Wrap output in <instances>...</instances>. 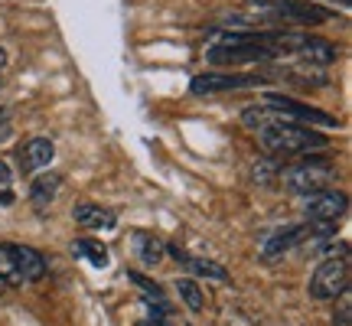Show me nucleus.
<instances>
[{"label": "nucleus", "instance_id": "nucleus-1", "mask_svg": "<svg viewBox=\"0 0 352 326\" xmlns=\"http://www.w3.org/2000/svg\"><path fill=\"white\" fill-rule=\"evenodd\" d=\"M261 144L267 153H284V157H294V153H310V151H327L329 138L320 134L314 127L294 124V121H284V124H274L261 131Z\"/></svg>", "mask_w": 352, "mask_h": 326}, {"label": "nucleus", "instance_id": "nucleus-2", "mask_svg": "<svg viewBox=\"0 0 352 326\" xmlns=\"http://www.w3.org/2000/svg\"><path fill=\"white\" fill-rule=\"evenodd\" d=\"M248 7L264 13L267 23H297V26H320L333 20V10L303 3V0H248Z\"/></svg>", "mask_w": 352, "mask_h": 326}, {"label": "nucleus", "instance_id": "nucleus-3", "mask_svg": "<svg viewBox=\"0 0 352 326\" xmlns=\"http://www.w3.org/2000/svg\"><path fill=\"white\" fill-rule=\"evenodd\" d=\"M333 163L327 160H303V163H294V166H284L280 170V180L290 193H300V196H310V193H320V189L329 186L333 180Z\"/></svg>", "mask_w": 352, "mask_h": 326}, {"label": "nucleus", "instance_id": "nucleus-4", "mask_svg": "<svg viewBox=\"0 0 352 326\" xmlns=\"http://www.w3.org/2000/svg\"><path fill=\"white\" fill-rule=\"evenodd\" d=\"M310 297L314 301H336L349 290V261L346 258H327L310 277Z\"/></svg>", "mask_w": 352, "mask_h": 326}, {"label": "nucleus", "instance_id": "nucleus-5", "mask_svg": "<svg viewBox=\"0 0 352 326\" xmlns=\"http://www.w3.org/2000/svg\"><path fill=\"white\" fill-rule=\"evenodd\" d=\"M303 213L310 222H340L342 215L349 213V196L340 193V189H320V193H310L303 196Z\"/></svg>", "mask_w": 352, "mask_h": 326}, {"label": "nucleus", "instance_id": "nucleus-6", "mask_svg": "<svg viewBox=\"0 0 352 326\" xmlns=\"http://www.w3.org/2000/svg\"><path fill=\"white\" fill-rule=\"evenodd\" d=\"M267 78L264 76H232V72H202L189 82V91L192 95H219V91H232V88H252V85H264Z\"/></svg>", "mask_w": 352, "mask_h": 326}, {"label": "nucleus", "instance_id": "nucleus-7", "mask_svg": "<svg viewBox=\"0 0 352 326\" xmlns=\"http://www.w3.org/2000/svg\"><path fill=\"white\" fill-rule=\"evenodd\" d=\"M264 105L277 111L284 121H314V124H323V127H336V118L327 111H320V108H310V105H303V101H294V98H284V95H264Z\"/></svg>", "mask_w": 352, "mask_h": 326}, {"label": "nucleus", "instance_id": "nucleus-8", "mask_svg": "<svg viewBox=\"0 0 352 326\" xmlns=\"http://www.w3.org/2000/svg\"><path fill=\"white\" fill-rule=\"evenodd\" d=\"M166 254L173 258L176 264H183L186 271H192L196 277H206V281H219V284H226L228 281V271L222 264L209 261V258H196V254H189V251L176 248V245H166Z\"/></svg>", "mask_w": 352, "mask_h": 326}, {"label": "nucleus", "instance_id": "nucleus-9", "mask_svg": "<svg viewBox=\"0 0 352 326\" xmlns=\"http://www.w3.org/2000/svg\"><path fill=\"white\" fill-rule=\"evenodd\" d=\"M52 157H56L52 140L50 138H33L20 147L16 163H20V173H36V170H43V166H50Z\"/></svg>", "mask_w": 352, "mask_h": 326}, {"label": "nucleus", "instance_id": "nucleus-10", "mask_svg": "<svg viewBox=\"0 0 352 326\" xmlns=\"http://www.w3.org/2000/svg\"><path fill=\"white\" fill-rule=\"evenodd\" d=\"M10 248H13V261H16V271L23 277V284H33V281L46 277V258L36 248H30V245H10Z\"/></svg>", "mask_w": 352, "mask_h": 326}, {"label": "nucleus", "instance_id": "nucleus-11", "mask_svg": "<svg viewBox=\"0 0 352 326\" xmlns=\"http://www.w3.org/2000/svg\"><path fill=\"white\" fill-rule=\"evenodd\" d=\"M72 219L82 228H101V232H111L118 226V215L111 209L98 206V202H78L76 209H72Z\"/></svg>", "mask_w": 352, "mask_h": 326}, {"label": "nucleus", "instance_id": "nucleus-12", "mask_svg": "<svg viewBox=\"0 0 352 326\" xmlns=\"http://www.w3.org/2000/svg\"><path fill=\"white\" fill-rule=\"evenodd\" d=\"M63 186V176L59 173H43L33 180V186H30V202H33V209L36 213H46L56 199V193Z\"/></svg>", "mask_w": 352, "mask_h": 326}, {"label": "nucleus", "instance_id": "nucleus-13", "mask_svg": "<svg viewBox=\"0 0 352 326\" xmlns=\"http://www.w3.org/2000/svg\"><path fill=\"white\" fill-rule=\"evenodd\" d=\"M134 254L140 258V264H147V268H153V264L164 261L166 254V245L153 232H134Z\"/></svg>", "mask_w": 352, "mask_h": 326}, {"label": "nucleus", "instance_id": "nucleus-14", "mask_svg": "<svg viewBox=\"0 0 352 326\" xmlns=\"http://www.w3.org/2000/svg\"><path fill=\"white\" fill-rule=\"evenodd\" d=\"M300 56L307 59V63H316V65H329L336 63V56H340V50L329 43V39H316V36H307V43L300 46Z\"/></svg>", "mask_w": 352, "mask_h": 326}, {"label": "nucleus", "instance_id": "nucleus-15", "mask_svg": "<svg viewBox=\"0 0 352 326\" xmlns=\"http://www.w3.org/2000/svg\"><path fill=\"white\" fill-rule=\"evenodd\" d=\"M241 121H245L248 131H258V134L267 131V127H274V124H284V118L277 111H271L267 105H261V108H245V111H241Z\"/></svg>", "mask_w": 352, "mask_h": 326}, {"label": "nucleus", "instance_id": "nucleus-16", "mask_svg": "<svg viewBox=\"0 0 352 326\" xmlns=\"http://www.w3.org/2000/svg\"><path fill=\"white\" fill-rule=\"evenodd\" d=\"M72 254L85 258V261L95 264V268H108V248L95 239H76L72 241Z\"/></svg>", "mask_w": 352, "mask_h": 326}, {"label": "nucleus", "instance_id": "nucleus-17", "mask_svg": "<svg viewBox=\"0 0 352 326\" xmlns=\"http://www.w3.org/2000/svg\"><path fill=\"white\" fill-rule=\"evenodd\" d=\"M176 294H179V301L186 303L192 314H202V310H206V297H202L196 277H176Z\"/></svg>", "mask_w": 352, "mask_h": 326}, {"label": "nucleus", "instance_id": "nucleus-18", "mask_svg": "<svg viewBox=\"0 0 352 326\" xmlns=\"http://www.w3.org/2000/svg\"><path fill=\"white\" fill-rule=\"evenodd\" d=\"M0 281H3L7 287L23 284V277H20V271H16V261H13V248H10V245H0Z\"/></svg>", "mask_w": 352, "mask_h": 326}, {"label": "nucleus", "instance_id": "nucleus-19", "mask_svg": "<svg viewBox=\"0 0 352 326\" xmlns=\"http://www.w3.org/2000/svg\"><path fill=\"white\" fill-rule=\"evenodd\" d=\"M127 281H134V287H140L147 297H157V301H164V290H160V284H153V281H147L144 274H138V271H127Z\"/></svg>", "mask_w": 352, "mask_h": 326}, {"label": "nucleus", "instance_id": "nucleus-20", "mask_svg": "<svg viewBox=\"0 0 352 326\" xmlns=\"http://www.w3.org/2000/svg\"><path fill=\"white\" fill-rule=\"evenodd\" d=\"M280 173V166H277L274 160H261V163H254V183H271L274 176Z\"/></svg>", "mask_w": 352, "mask_h": 326}, {"label": "nucleus", "instance_id": "nucleus-21", "mask_svg": "<svg viewBox=\"0 0 352 326\" xmlns=\"http://www.w3.org/2000/svg\"><path fill=\"white\" fill-rule=\"evenodd\" d=\"M333 323L336 326H352V301H349V290L340 297V307H336V314H333Z\"/></svg>", "mask_w": 352, "mask_h": 326}, {"label": "nucleus", "instance_id": "nucleus-22", "mask_svg": "<svg viewBox=\"0 0 352 326\" xmlns=\"http://www.w3.org/2000/svg\"><path fill=\"white\" fill-rule=\"evenodd\" d=\"M10 180H13V173H10V166L0 160V186H10Z\"/></svg>", "mask_w": 352, "mask_h": 326}, {"label": "nucleus", "instance_id": "nucleus-23", "mask_svg": "<svg viewBox=\"0 0 352 326\" xmlns=\"http://www.w3.org/2000/svg\"><path fill=\"white\" fill-rule=\"evenodd\" d=\"M0 206L7 209V206H13V193L7 186H0Z\"/></svg>", "mask_w": 352, "mask_h": 326}, {"label": "nucleus", "instance_id": "nucleus-24", "mask_svg": "<svg viewBox=\"0 0 352 326\" xmlns=\"http://www.w3.org/2000/svg\"><path fill=\"white\" fill-rule=\"evenodd\" d=\"M3 65H7V50L0 46V69H3Z\"/></svg>", "mask_w": 352, "mask_h": 326}, {"label": "nucleus", "instance_id": "nucleus-25", "mask_svg": "<svg viewBox=\"0 0 352 326\" xmlns=\"http://www.w3.org/2000/svg\"><path fill=\"white\" fill-rule=\"evenodd\" d=\"M144 326H170V323H164V320H153V323H144Z\"/></svg>", "mask_w": 352, "mask_h": 326}, {"label": "nucleus", "instance_id": "nucleus-26", "mask_svg": "<svg viewBox=\"0 0 352 326\" xmlns=\"http://www.w3.org/2000/svg\"><path fill=\"white\" fill-rule=\"evenodd\" d=\"M0 121H7V108H0Z\"/></svg>", "mask_w": 352, "mask_h": 326}, {"label": "nucleus", "instance_id": "nucleus-27", "mask_svg": "<svg viewBox=\"0 0 352 326\" xmlns=\"http://www.w3.org/2000/svg\"><path fill=\"white\" fill-rule=\"evenodd\" d=\"M3 290H7V284H3V281H0V294H3Z\"/></svg>", "mask_w": 352, "mask_h": 326}]
</instances>
